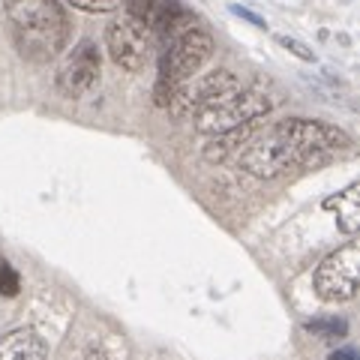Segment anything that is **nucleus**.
<instances>
[{
	"label": "nucleus",
	"instance_id": "obj_15",
	"mask_svg": "<svg viewBox=\"0 0 360 360\" xmlns=\"http://www.w3.org/2000/svg\"><path fill=\"white\" fill-rule=\"evenodd\" d=\"M307 330L321 333V336H342L345 333V321H336V319H330V321H307Z\"/></svg>",
	"mask_w": 360,
	"mask_h": 360
},
{
	"label": "nucleus",
	"instance_id": "obj_9",
	"mask_svg": "<svg viewBox=\"0 0 360 360\" xmlns=\"http://www.w3.org/2000/svg\"><path fill=\"white\" fill-rule=\"evenodd\" d=\"M49 345L33 328H15L0 336V360H45Z\"/></svg>",
	"mask_w": 360,
	"mask_h": 360
},
{
	"label": "nucleus",
	"instance_id": "obj_1",
	"mask_svg": "<svg viewBox=\"0 0 360 360\" xmlns=\"http://www.w3.org/2000/svg\"><path fill=\"white\" fill-rule=\"evenodd\" d=\"M6 18L18 51L33 63L54 60L70 37V18L58 0H9Z\"/></svg>",
	"mask_w": 360,
	"mask_h": 360
},
{
	"label": "nucleus",
	"instance_id": "obj_4",
	"mask_svg": "<svg viewBox=\"0 0 360 360\" xmlns=\"http://www.w3.org/2000/svg\"><path fill=\"white\" fill-rule=\"evenodd\" d=\"M360 283V246L345 243L336 252H330L324 262L315 267L312 285L315 295L328 303H345L357 295Z\"/></svg>",
	"mask_w": 360,
	"mask_h": 360
},
{
	"label": "nucleus",
	"instance_id": "obj_18",
	"mask_svg": "<svg viewBox=\"0 0 360 360\" xmlns=\"http://www.w3.org/2000/svg\"><path fill=\"white\" fill-rule=\"evenodd\" d=\"M330 360H357V354L352 352V348H342V352H336V354H330Z\"/></svg>",
	"mask_w": 360,
	"mask_h": 360
},
{
	"label": "nucleus",
	"instance_id": "obj_10",
	"mask_svg": "<svg viewBox=\"0 0 360 360\" xmlns=\"http://www.w3.org/2000/svg\"><path fill=\"white\" fill-rule=\"evenodd\" d=\"M252 132H255V120L252 123H243V127H234L229 132H219V135H207V144L201 148V156H205V162L210 165H219L225 162L231 153H238L243 150V144L252 139Z\"/></svg>",
	"mask_w": 360,
	"mask_h": 360
},
{
	"label": "nucleus",
	"instance_id": "obj_16",
	"mask_svg": "<svg viewBox=\"0 0 360 360\" xmlns=\"http://www.w3.org/2000/svg\"><path fill=\"white\" fill-rule=\"evenodd\" d=\"M123 4H127V9H129V13L127 15H132V18H148V13H150V9H153V4H156V0H123Z\"/></svg>",
	"mask_w": 360,
	"mask_h": 360
},
{
	"label": "nucleus",
	"instance_id": "obj_3",
	"mask_svg": "<svg viewBox=\"0 0 360 360\" xmlns=\"http://www.w3.org/2000/svg\"><path fill=\"white\" fill-rule=\"evenodd\" d=\"M274 108V99L262 90H231V94L219 96L217 103L205 105L195 115V132L201 135H219L229 132L234 127H243V123H252L258 117H264L267 111Z\"/></svg>",
	"mask_w": 360,
	"mask_h": 360
},
{
	"label": "nucleus",
	"instance_id": "obj_13",
	"mask_svg": "<svg viewBox=\"0 0 360 360\" xmlns=\"http://www.w3.org/2000/svg\"><path fill=\"white\" fill-rule=\"evenodd\" d=\"M276 42L283 45L285 51L295 54V58H300V60H307V63H312V60H315V54H312L309 45H303V42H300V39H295V37H285V33H279Z\"/></svg>",
	"mask_w": 360,
	"mask_h": 360
},
{
	"label": "nucleus",
	"instance_id": "obj_8",
	"mask_svg": "<svg viewBox=\"0 0 360 360\" xmlns=\"http://www.w3.org/2000/svg\"><path fill=\"white\" fill-rule=\"evenodd\" d=\"M99 82V49L94 39H82L58 70V90L70 99H82Z\"/></svg>",
	"mask_w": 360,
	"mask_h": 360
},
{
	"label": "nucleus",
	"instance_id": "obj_19",
	"mask_svg": "<svg viewBox=\"0 0 360 360\" xmlns=\"http://www.w3.org/2000/svg\"><path fill=\"white\" fill-rule=\"evenodd\" d=\"M87 360H105V354L99 352V348H94V345H90V348H87Z\"/></svg>",
	"mask_w": 360,
	"mask_h": 360
},
{
	"label": "nucleus",
	"instance_id": "obj_12",
	"mask_svg": "<svg viewBox=\"0 0 360 360\" xmlns=\"http://www.w3.org/2000/svg\"><path fill=\"white\" fill-rule=\"evenodd\" d=\"M18 288H21V283H18V274H15L13 267H9L6 258L0 255V295L15 297V295H18Z\"/></svg>",
	"mask_w": 360,
	"mask_h": 360
},
{
	"label": "nucleus",
	"instance_id": "obj_17",
	"mask_svg": "<svg viewBox=\"0 0 360 360\" xmlns=\"http://www.w3.org/2000/svg\"><path fill=\"white\" fill-rule=\"evenodd\" d=\"M231 15H238V18H243V21H250V25H255V27H264V30H267V21H264L262 15L250 13V9H246V6H231Z\"/></svg>",
	"mask_w": 360,
	"mask_h": 360
},
{
	"label": "nucleus",
	"instance_id": "obj_6",
	"mask_svg": "<svg viewBox=\"0 0 360 360\" xmlns=\"http://www.w3.org/2000/svg\"><path fill=\"white\" fill-rule=\"evenodd\" d=\"M210 54H213L210 33L198 30V27H186L184 33H177L172 49L165 51L160 75L168 78L172 84H180V82H186V78H193L201 66L210 60Z\"/></svg>",
	"mask_w": 360,
	"mask_h": 360
},
{
	"label": "nucleus",
	"instance_id": "obj_11",
	"mask_svg": "<svg viewBox=\"0 0 360 360\" xmlns=\"http://www.w3.org/2000/svg\"><path fill=\"white\" fill-rule=\"evenodd\" d=\"M357 195H360V186L352 184L345 193L324 201L328 210H336V222H340V229L345 234H357V229H360V198Z\"/></svg>",
	"mask_w": 360,
	"mask_h": 360
},
{
	"label": "nucleus",
	"instance_id": "obj_14",
	"mask_svg": "<svg viewBox=\"0 0 360 360\" xmlns=\"http://www.w3.org/2000/svg\"><path fill=\"white\" fill-rule=\"evenodd\" d=\"M66 4L84 9V13H115L117 9V0H66Z\"/></svg>",
	"mask_w": 360,
	"mask_h": 360
},
{
	"label": "nucleus",
	"instance_id": "obj_5",
	"mask_svg": "<svg viewBox=\"0 0 360 360\" xmlns=\"http://www.w3.org/2000/svg\"><path fill=\"white\" fill-rule=\"evenodd\" d=\"M238 87H240V82L231 70H213L201 78H186V82L174 84L165 108L174 120H186V117L198 115L205 105L217 103L219 96L231 94V90H238Z\"/></svg>",
	"mask_w": 360,
	"mask_h": 360
},
{
	"label": "nucleus",
	"instance_id": "obj_7",
	"mask_svg": "<svg viewBox=\"0 0 360 360\" xmlns=\"http://www.w3.org/2000/svg\"><path fill=\"white\" fill-rule=\"evenodd\" d=\"M105 45H108L111 60H115L120 70L139 72L144 66V58H148L150 27L144 25L141 18H132V15L115 18L105 27Z\"/></svg>",
	"mask_w": 360,
	"mask_h": 360
},
{
	"label": "nucleus",
	"instance_id": "obj_2",
	"mask_svg": "<svg viewBox=\"0 0 360 360\" xmlns=\"http://www.w3.org/2000/svg\"><path fill=\"white\" fill-rule=\"evenodd\" d=\"M303 162V150L291 129V117L274 123L262 139H250L243 144L240 153V168L262 180H274L288 168H295Z\"/></svg>",
	"mask_w": 360,
	"mask_h": 360
}]
</instances>
